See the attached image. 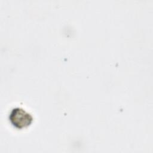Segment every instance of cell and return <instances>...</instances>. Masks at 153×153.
Instances as JSON below:
<instances>
[{"label":"cell","instance_id":"obj_1","mask_svg":"<svg viewBox=\"0 0 153 153\" xmlns=\"http://www.w3.org/2000/svg\"><path fill=\"white\" fill-rule=\"evenodd\" d=\"M9 119L15 127L21 129L29 126L32 122L33 118L23 109L15 108L11 111Z\"/></svg>","mask_w":153,"mask_h":153}]
</instances>
